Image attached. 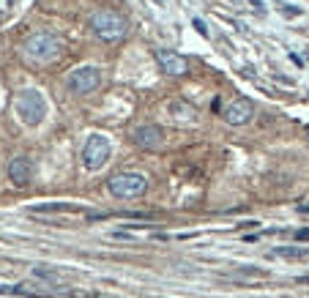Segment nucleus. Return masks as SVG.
Instances as JSON below:
<instances>
[{"label": "nucleus", "instance_id": "1", "mask_svg": "<svg viewBox=\"0 0 309 298\" xmlns=\"http://www.w3.org/2000/svg\"><path fill=\"white\" fill-rule=\"evenodd\" d=\"M91 30L96 33L102 41L115 44L120 38H126V33H129V19L115 9H99L91 14Z\"/></svg>", "mask_w": 309, "mask_h": 298}, {"label": "nucleus", "instance_id": "2", "mask_svg": "<svg viewBox=\"0 0 309 298\" xmlns=\"http://www.w3.org/2000/svg\"><path fill=\"white\" fill-rule=\"evenodd\" d=\"M22 52L36 63H52L63 55V38L55 36V33H33L22 44Z\"/></svg>", "mask_w": 309, "mask_h": 298}, {"label": "nucleus", "instance_id": "3", "mask_svg": "<svg viewBox=\"0 0 309 298\" xmlns=\"http://www.w3.org/2000/svg\"><path fill=\"white\" fill-rule=\"evenodd\" d=\"M107 189H110L112 197L134 200V197H143L148 192V178L143 173H115L107 181Z\"/></svg>", "mask_w": 309, "mask_h": 298}, {"label": "nucleus", "instance_id": "4", "mask_svg": "<svg viewBox=\"0 0 309 298\" xmlns=\"http://www.w3.org/2000/svg\"><path fill=\"white\" fill-rule=\"evenodd\" d=\"M14 110L19 115V120H22L25 126H38L44 120L47 115V101L38 91H33V88H28V91H22L14 101Z\"/></svg>", "mask_w": 309, "mask_h": 298}, {"label": "nucleus", "instance_id": "5", "mask_svg": "<svg viewBox=\"0 0 309 298\" xmlns=\"http://www.w3.org/2000/svg\"><path fill=\"white\" fill-rule=\"evenodd\" d=\"M110 153H112L110 140H107L104 134H91L88 142H85V148H82V164H85V170H91V173L102 170V167L107 164V159H110Z\"/></svg>", "mask_w": 309, "mask_h": 298}, {"label": "nucleus", "instance_id": "6", "mask_svg": "<svg viewBox=\"0 0 309 298\" xmlns=\"http://www.w3.org/2000/svg\"><path fill=\"white\" fill-rule=\"evenodd\" d=\"M102 85V71L96 66H79L69 74V91L77 93V96H85V93H93Z\"/></svg>", "mask_w": 309, "mask_h": 298}, {"label": "nucleus", "instance_id": "7", "mask_svg": "<svg viewBox=\"0 0 309 298\" xmlns=\"http://www.w3.org/2000/svg\"><path fill=\"white\" fill-rule=\"evenodd\" d=\"M131 142L137 148H143V151H156V148H162V142H164V129L156 126V123L140 126V129L131 132Z\"/></svg>", "mask_w": 309, "mask_h": 298}, {"label": "nucleus", "instance_id": "8", "mask_svg": "<svg viewBox=\"0 0 309 298\" xmlns=\"http://www.w3.org/2000/svg\"><path fill=\"white\" fill-rule=\"evenodd\" d=\"M222 118H225V123H230V126H246L254 118V104L249 99H236V101H230V104L225 107Z\"/></svg>", "mask_w": 309, "mask_h": 298}, {"label": "nucleus", "instance_id": "9", "mask_svg": "<svg viewBox=\"0 0 309 298\" xmlns=\"http://www.w3.org/2000/svg\"><path fill=\"white\" fill-rule=\"evenodd\" d=\"M156 63L162 66V71L170 74V77H184L186 69H189L184 55H178V52H172V50H164V47L156 50Z\"/></svg>", "mask_w": 309, "mask_h": 298}, {"label": "nucleus", "instance_id": "10", "mask_svg": "<svg viewBox=\"0 0 309 298\" xmlns=\"http://www.w3.org/2000/svg\"><path fill=\"white\" fill-rule=\"evenodd\" d=\"M9 181L17 189H25L33 181V159L30 156H14L9 161Z\"/></svg>", "mask_w": 309, "mask_h": 298}, {"label": "nucleus", "instance_id": "11", "mask_svg": "<svg viewBox=\"0 0 309 298\" xmlns=\"http://www.w3.org/2000/svg\"><path fill=\"white\" fill-rule=\"evenodd\" d=\"M30 214H79L77 205L71 202H41V205H30Z\"/></svg>", "mask_w": 309, "mask_h": 298}, {"label": "nucleus", "instance_id": "12", "mask_svg": "<svg viewBox=\"0 0 309 298\" xmlns=\"http://www.w3.org/2000/svg\"><path fill=\"white\" fill-rule=\"evenodd\" d=\"M271 257H282V260H309L306 246H277Z\"/></svg>", "mask_w": 309, "mask_h": 298}, {"label": "nucleus", "instance_id": "13", "mask_svg": "<svg viewBox=\"0 0 309 298\" xmlns=\"http://www.w3.org/2000/svg\"><path fill=\"white\" fill-rule=\"evenodd\" d=\"M33 274L38 276V279H47V282H60V276L58 274H52L50 268H44V266H38L36 271H33Z\"/></svg>", "mask_w": 309, "mask_h": 298}, {"label": "nucleus", "instance_id": "14", "mask_svg": "<svg viewBox=\"0 0 309 298\" xmlns=\"http://www.w3.org/2000/svg\"><path fill=\"white\" fill-rule=\"evenodd\" d=\"M115 216H120V219H145V222L153 219V214H134V211H120Z\"/></svg>", "mask_w": 309, "mask_h": 298}, {"label": "nucleus", "instance_id": "15", "mask_svg": "<svg viewBox=\"0 0 309 298\" xmlns=\"http://www.w3.org/2000/svg\"><path fill=\"white\" fill-rule=\"evenodd\" d=\"M192 25H194V30H197L200 36H205V38H208V25L203 22V19H200V17H194V19H192Z\"/></svg>", "mask_w": 309, "mask_h": 298}, {"label": "nucleus", "instance_id": "16", "mask_svg": "<svg viewBox=\"0 0 309 298\" xmlns=\"http://www.w3.org/2000/svg\"><path fill=\"white\" fill-rule=\"evenodd\" d=\"M279 11H282L285 17H298V14H301V9H293V6H279Z\"/></svg>", "mask_w": 309, "mask_h": 298}, {"label": "nucleus", "instance_id": "17", "mask_svg": "<svg viewBox=\"0 0 309 298\" xmlns=\"http://www.w3.org/2000/svg\"><path fill=\"white\" fill-rule=\"evenodd\" d=\"M295 238H298V241H309V227H301V230H295Z\"/></svg>", "mask_w": 309, "mask_h": 298}, {"label": "nucleus", "instance_id": "18", "mask_svg": "<svg viewBox=\"0 0 309 298\" xmlns=\"http://www.w3.org/2000/svg\"><path fill=\"white\" fill-rule=\"evenodd\" d=\"M249 3L254 6V11H260V14H263V11H266V9H263V3H260V0H249Z\"/></svg>", "mask_w": 309, "mask_h": 298}, {"label": "nucleus", "instance_id": "19", "mask_svg": "<svg viewBox=\"0 0 309 298\" xmlns=\"http://www.w3.org/2000/svg\"><path fill=\"white\" fill-rule=\"evenodd\" d=\"M301 214H309V205H301Z\"/></svg>", "mask_w": 309, "mask_h": 298}, {"label": "nucleus", "instance_id": "20", "mask_svg": "<svg viewBox=\"0 0 309 298\" xmlns=\"http://www.w3.org/2000/svg\"><path fill=\"white\" fill-rule=\"evenodd\" d=\"M301 282H304V284H306V282H309V274H306V276H301Z\"/></svg>", "mask_w": 309, "mask_h": 298}, {"label": "nucleus", "instance_id": "21", "mask_svg": "<svg viewBox=\"0 0 309 298\" xmlns=\"http://www.w3.org/2000/svg\"><path fill=\"white\" fill-rule=\"evenodd\" d=\"M0 22H3V11H0Z\"/></svg>", "mask_w": 309, "mask_h": 298}, {"label": "nucleus", "instance_id": "22", "mask_svg": "<svg viewBox=\"0 0 309 298\" xmlns=\"http://www.w3.org/2000/svg\"><path fill=\"white\" fill-rule=\"evenodd\" d=\"M306 137H309V126H306Z\"/></svg>", "mask_w": 309, "mask_h": 298}]
</instances>
